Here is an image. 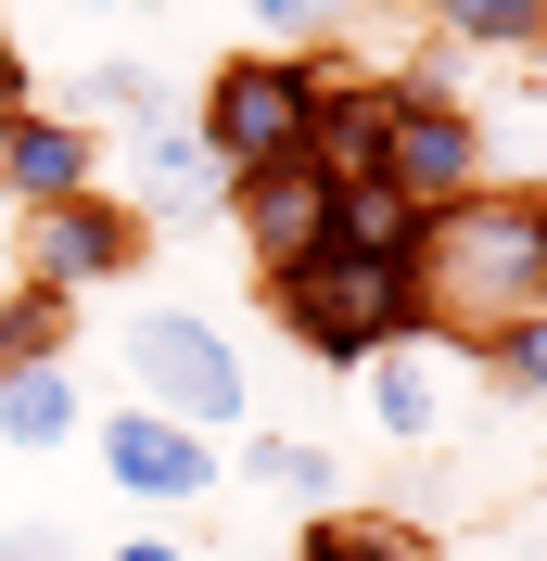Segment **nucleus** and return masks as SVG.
<instances>
[{"instance_id":"nucleus-13","label":"nucleus","mask_w":547,"mask_h":561,"mask_svg":"<svg viewBox=\"0 0 547 561\" xmlns=\"http://www.w3.org/2000/svg\"><path fill=\"white\" fill-rule=\"evenodd\" d=\"M420 243H433V217H420L395 179L331 192V255H357V268H382V280H420Z\"/></svg>"},{"instance_id":"nucleus-8","label":"nucleus","mask_w":547,"mask_h":561,"mask_svg":"<svg viewBox=\"0 0 547 561\" xmlns=\"http://www.w3.org/2000/svg\"><path fill=\"white\" fill-rule=\"evenodd\" d=\"M230 230L255 243V280H268V268H306V255H331V179H318L306 153L242 167L230 179Z\"/></svg>"},{"instance_id":"nucleus-19","label":"nucleus","mask_w":547,"mask_h":561,"mask_svg":"<svg viewBox=\"0 0 547 561\" xmlns=\"http://www.w3.org/2000/svg\"><path fill=\"white\" fill-rule=\"evenodd\" d=\"M65 115H77L90 140H103V128H128V140H140V128H166V90H153V65H90Z\"/></svg>"},{"instance_id":"nucleus-11","label":"nucleus","mask_w":547,"mask_h":561,"mask_svg":"<svg viewBox=\"0 0 547 561\" xmlns=\"http://www.w3.org/2000/svg\"><path fill=\"white\" fill-rule=\"evenodd\" d=\"M357 396H370L382 447H433L445 421H458V345H395V357H370Z\"/></svg>"},{"instance_id":"nucleus-20","label":"nucleus","mask_w":547,"mask_h":561,"mask_svg":"<svg viewBox=\"0 0 547 561\" xmlns=\"http://www.w3.org/2000/svg\"><path fill=\"white\" fill-rule=\"evenodd\" d=\"M472 357V383L484 396H522V409H547V307L535 319H510V332H484V345H458Z\"/></svg>"},{"instance_id":"nucleus-21","label":"nucleus","mask_w":547,"mask_h":561,"mask_svg":"<svg viewBox=\"0 0 547 561\" xmlns=\"http://www.w3.org/2000/svg\"><path fill=\"white\" fill-rule=\"evenodd\" d=\"M230 13L255 26V51H331V26L357 0H230Z\"/></svg>"},{"instance_id":"nucleus-24","label":"nucleus","mask_w":547,"mask_h":561,"mask_svg":"<svg viewBox=\"0 0 547 561\" xmlns=\"http://www.w3.org/2000/svg\"><path fill=\"white\" fill-rule=\"evenodd\" d=\"M65 13H128V0H65Z\"/></svg>"},{"instance_id":"nucleus-22","label":"nucleus","mask_w":547,"mask_h":561,"mask_svg":"<svg viewBox=\"0 0 547 561\" xmlns=\"http://www.w3.org/2000/svg\"><path fill=\"white\" fill-rule=\"evenodd\" d=\"M0 561H90V549H77V524H13Z\"/></svg>"},{"instance_id":"nucleus-1","label":"nucleus","mask_w":547,"mask_h":561,"mask_svg":"<svg viewBox=\"0 0 547 561\" xmlns=\"http://www.w3.org/2000/svg\"><path fill=\"white\" fill-rule=\"evenodd\" d=\"M547 307V192H510V179H484L472 205L433 217V243H420V319H433V345H484V332H510V319Z\"/></svg>"},{"instance_id":"nucleus-18","label":"nucleus","mask_w":547,"mask_h":561,"mask_svg":"<svg viewBox=\"0 0 547 561\" xmlns=\"http://www.w3.org/2000/svg\"><path fill=\"white\" fill-rule=\"evenodd\" d=\"M445 51H547V0H433Z\"/></svg>"},{"instance_id":"nucleus-5","label":"nucleus","mask_w":547,"mask_h":561,"mask_svg":"<svg viewBox=\"0 0 547 561\" xmlns=\"http://www.w3.org/2000/svg\"><path fill=\"white\" fill-rule=\"evenodd\" d=\"M90 459H103V485L140 497V511H205L230 485V447L191 434V421H153V409H103L90 421Z\"/></svg>"},{"instance_id":"nucleus-9","label":"nucleus","mask_w":547,"mask_h":561,"mask_svg":"<svg viewBox=\"0 0 547 561\" xmlns=\"http://www.w3.org/2000/svg\"><path fill=\"white\" fill-rule=\"evenodd\" d=\"M77 192H103V140L77 128L65 103H26L13 128H0V205L51 217V205H77Z\"/></svg>"},{"instance_id":"nucleus-23","label":"nucleus","mask_w":547,"mask_h":561,"mask_svg":"<svg viewBox=\"0 0 547 561\" xmlns=\"http://www.w3.org/2000/svg\"><path fill=\"white\" fill-rule=\"evenodd\" d=\"M103 561H178V536H115Z\"/></svg>"},{"instance_id":"nucleus-7","label":"nucleus","mask_w":547,"mask_h":561,"mask_svg":"<svg viewBox=\"0 0 547 561\" xmlns=\"http://www.w3.org/2000/svg\"><path fill=\"white\" fill-rule=\"evenodd\" d=\"M140 255H153V217L128 205V192H77V205H51V217H26V280L38 294H103V280H128Z\"/></svg>"},{"instance_id":"nucleus-6","label":"nucleus","mask_w":547,"mask_h":561,"mask_svg":"<svg viewBox=\"0 0 547 561\" xmlns=\"http://www.w3.org/2000/svg\"><path fill=\"white\" fill-rule=\"evenodd\" d=\"M382 90H395V77H382ZM382 179H395L420 217L472 205L484 179H497V153H484V115L458 103V90H395V140H382Z\"/></svg>"},{"instance_id":"nucleus-15","label":"nucleus","mask_w":547,"mask_h":561,"mask_svg":"<svg viewBox=\"0 0 547 561\" xmlns=\"http://www.w3.org/2000/svg\"><path fill=\"white\" fill-rule=\"evenodd\" d=\"M280 561H433V536L395 524V511H306V536Z\"/></svg>"},{"instance_id":"nucleus-14","label":"nucleus","mask_w":547,"mask_h":561,"mask_svg":"<svg viewBox=\"0 0 547 561\" xmlns=\"http://www.w3.org/2000/svg\"><path fill=\"white\" fill-rule=\"evenodd\" d=\"M230 485L293 497V511H344V497H331V447H306V434H242V447H230Z\"/></svg>"},{"instance_id":"nucleus-16","label":"nucleus","mask_w":547,"mask_h":561,"mask_svg":"<svg viewBox=\"0 0 547 561\" xmlns=\"http://www.w3.org/2000/svg\"><path fill=\"white\" fill-rule=\"evenodd\" d=\"M77 421H90L77 357H65V370H13V383H0V447H77Z\"/></svg>"},{"instance_id":"nucleus-2","label":"nucleus","mask_w":547,"mask_h":561,"mask_svg":"<svg viewBox=\"0 0 547 561\" xmlns=\"http://www.w3.org/2000/svg\"><path fill=\"white\" fill-rule=\"evenodd\" d=\"M115 370H128V409H153V421H191V434L255 421V370H242L230 319H205V307H140L115 332Z\"/></svg>"},{"instance_id":"nucleus-3","label":"nucleus","mask_w":547,"mask_h":561,"mask_svg":"<svg viewBox=\"0 0 547 561\" xmlns=\"http://www.w3.org/2000/svg\"><path fill=\"white\" fill-rule=\"evenodd\" d=\"M268 319L318 370H370L395 345H433V319H420V280H382L357 255H306V268H268Z\"/></svg>"},{"instance_id":"nucleus-12","label":"nucleus","mask_w":547,"mask_h":561,"mask_svg":"<svg viewBox=\"0 0 547 561\" xmlns=\"http://www.w3.org/2000/svg\"><path fill=\"white\" fill-rule=\"evenodd\" d=\"M128 205L140 217H230V167L166 115V128H140V153H128Z\"/></svg>"},{"instance_id":"nucleus-17","label":"nucleus","mask_w":547,"mask_h":561,"mask_svg":"<svg viewBox=\"0 0 547 561\" xmlns=\"http://www.w3.org/2000/svg\"><path fill=\"white\" fill-rule=\"evenodd\" d=\"M65 357H77V307L65 294H38V280L0 294V383H13V370H65Z\"/></svg>"},{"instance_id":"nucleus-4","label":"nucleus","mask_w":547,"mask_h":561,"mask_svg":"<svg viewBox=\"0 0 547 561\" xmlns=\"http://www.w3.org/2000/svg\"><path fill=\"white\" fill-rule=\"evenodd\" d=\"M318 77L331 51H217L205 65V103H191V140H205L217 167H280V153H306V115H318Z\"/></svg>"},{"instance_id":"nucleus-25","label":"nucleus","mask_w":547,"mask_h":561,"mask_svg":"<svg viewBox=\"0 0 547 561\" xmlns=\"http://www.w3.org/2000/svg\"><path fill=\"white\" fill-rule=\"evenodd\" d=\"M242 561H280V549H242Z\"/></svg>"},{"instance_id":"nucleus-10","label":"nucleus","mask_w":547,"mask_h":561,"mask_svg":"<svg viewBox=\"0 0 547 561\" xmlns=\"http://www.w3.org/2000/svg\"><path fill=\"white\" fill-rule=\"evenodd\" d=\"M382 140H395V90H382V77H357V65L331 51L318 115H306V167L331 179V192H357V179H382Z\"/></svg>"}]
</instances>
